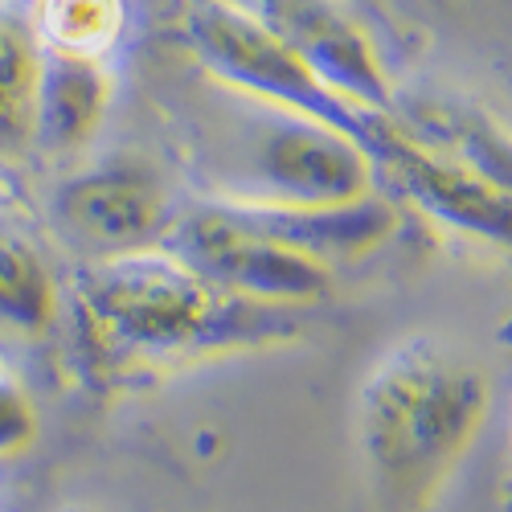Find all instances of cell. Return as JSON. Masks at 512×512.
<instances>
[{
    "label": "cell",
    "mask_w": 512,
    "mask_h": 512,
    "mask_svg": "<svg viewBox=\"0 0 512 512\" xmlns=\"http://www.w3.org/2000/svg\"><path fill=\"white\" fill-rule=\"evenodd\" d=\"M74 340L99 381H144L295 336L291 312L242 304L164 242L91 259L70 283Z\"/></svg>",
    "instance_id": "obj_1"
},
{
    "label": "cell",
    "mask_w": 512,
    "mask_h": 512,
    "mask_svg": "<svg viewBox=\"0 0 512 512\" xmlns=\"http://www.w3.org/2000/svg\"><path fill=\"white\" fill-rule=\"evenodd\" d=\"M492 414V373L439 332L381 349L353 398V443L381 512H431Z\"/></svg>",
    "instance_id": "obj_2"
},
{
    "label": "cell",
    "mask_w": 512,
    "mask_h": 512,
    "mask_svg": "<svg viewBox=\"0 0 512 512\" xmlns=\"http://www.w3.org/2000/svg\"><path fill=\"white\" fill-rule=\"evenodd\" d=\"M185 46L193 62L242 103L328 123L353 136L369 160L394 127V111H365L336 95L259 13L234 0H193L185 13Z\"/></svg>",
    "instance_id": "obj_3"
},
{
    "label": "cell",
    "mask_w": 512,
    "mask_h": 512,
    "mask_svg": "<svg viewBox=\"0 0 512 512\" xmlns=\"http://www.w3.org/2000/svg\"><path fill=\"white\" fill-rule=\"evenodd\" d=\"M246 107H254V119L242 127L238 152L222 160V173L205 177L201 197L259 209H316L377 193V164L353 136L304 115Z\"/></svg>",
    "instance_id": "obj_4"
},
{
    "label": "cell",
    "mask_w": 512,
    "mask_h": 512,
    "mask_svg": "<svg viewBox=\"0 0 512 512\" xmlns=\"http://www.w3.org/2000/svg\"><path fill=\"white\" fill-rule=\"evenodd\" d=\"M164 246L234 300L271 312L300 316L332 291V271L324 263L291 250L226 201L197 197L193 209L173 218Z\"/></svg>",
    "instance_id": "obj_5"
},
{
    "label": "cell",
    "mask_w": 512,
    "mask_h": 512,
    "mask_svg": "<svg viewBox=\"0 0 512 512\" xmlns=\"http://www.w3.org/2000/svg\"><path fill=\"white\" fill-rule=\"evenodd\" d=\"M177 209L156 164L140 156H107L74 173L54 197V222L91 254H123L164 242Z\"/></svg>",
    "instance_id": "obj_6"
},
{
    "label": "cell",
    "mask_w": 512,
    "mask_h": 512,
    "mask_svg": "<svg viewBox=\"0 0 512 512\" xmlns=\"http://www.w3.org/2000/svg\"><path fill=\"white\" fill-rule=\"evenodd\" d=\"M373 164H377V181H390L431 222L496 250L508 246V222H512L508 181L488 177L480 168L431 148L426 140L410 136L398 119Z\"/></svg>",
    "instance_id": "obj_7"
},
{
    "label": "cell",
    "mask_w": 512,
    "mask_h": 512,
    "mask_svg": "<svg viewBox=\"0 0 512 512\" xmlns=\"http://www.w3.org/2000/svg\"><path fill=\"white\" fill-rule=\"evenodd\" d=\"M259 13L336 95L365 111L390 115L398 107L369 33L345 13L340 0H259Z\"/></svg>",
    "instance_id": "obj_8"
},
{
    "label": "cell",
    "mask_w": 512,
    "mask_h": 512,
    "mask_svg": "<svg viewBox=\"0 0 512 512\" xmlns=\"http://www.w3.org/2000/svg\"><path fill=\"white\" fill-rule=\"evenodd\" d=\"M111 74L103 58H74L46 54L37 82V111H33V148L50 156L82 152L111 111Z\"/></svg>",
    "instance_id": "obj_9"
},
{
    "label": "cell",
    "mask_w": 512,
    "mask_h": 512,
    "mask_svg": "<svg viewBox=\"0 0 512 512\" xmlns=\"http://www.w3.org/2000/svg\"><path fill=\"white\" fill-rule=\"evenodd\" d=\"M41 41L29 13L0 5V156L17 160L33 148V111L41 82Z\"/></svg>",
    "instance_id": "obj_10"
},
{
    "label": "cell",
    "mask_w": 512,
    "mask_h": 512,
    "mask_svg": "<svg viewBox=\"0 0 512 512\" xmlns=\"http://www.w3.org/2000/svg\"><path fill=\"white\" fill-rule=\"evenodd\" d=\"M58 279L25 234L0 226V324L13 332H46L58 320Z\"/></svg>",
    "instance_id": "obj_11"
},
{
    "label": "cell",
    "mask_w": 512,
    "mask_h": 512,
    "mask_svg": "<svg viewBox=\"0 0 512 512\" xmlns=\"http://www.w3.org/2000/svg\"><path fill=\"white\" fill-rule=\"evenodd\" d=\"M29 25L46 54L107 58L123 37V0H33Z\"/></svg>",
    "instance_id": "obj_12"
},
{
    "label": "cell",
    "mask_w": 512,
    "mask_h": 512,
    "mask_svg": "<svg viewBox=\"0 0 512 512\" xmlns=\"http://www.w3.org/2000/svg\"><path fill=\"white\" fill-rule=\"evenodd\" d=\"M41 435V414L29 394V386L0 365V463L21 459Z\"/></svg>",
    "instance_id": "obj_13"
},
{
    "label": "cell",
    "mask_w": 512,
    "mask_h": 512,
    "mask_svg": "<svg viewBox=\"0 0 512 512\" xmlns=\"http://www.w3.org/2000/svg\"><path fill=\"white\" fill-rule=\"evenodd\" d=\"M66 512H95V508H66Z\"/></svg>",
    "instance_id": "obj_14"
}]
</instances>
